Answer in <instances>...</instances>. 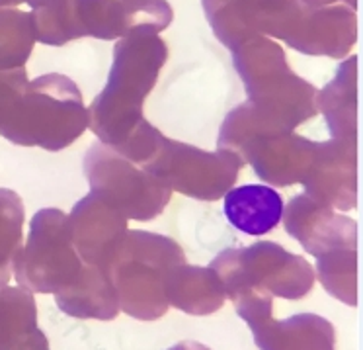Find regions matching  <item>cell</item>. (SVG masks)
<instances>
[{"instance_id": "obj_13", "label": "cell", "mask_w": 363, "mask_h": 350, "mask_svg": "<svg viewBox=\"0 0 363 350\" xmlns=\"http://www.w3.org/2000/svg\"><path fill=\"white\" fill-rule=\"evenodd\" d=\"M281 219L285 231L315 258L342 248H357L355 219L318 204L305 194L295 196L284 206Z\"/></svg>"}, {"instance_id": "obj_7", "label": "cell", "mask_w": 363, "mask_h": 350, "mask_svg": "<svg viewBox=\"0 0 363 350\" xmlns=\"http://www.w3.org/2000/svg\"><path fill=\"white\" fill-rule=\"evenodd\" d=\"M209 268L230 302L246 294H266L295 302L315 286V268L308 261L272 241L225 248Z\"/></svg>"}, {"instance_id": "obj_25", "label": "cell", "mask_w": 363, "mask_h": 350, "mask_svg": "<svg viewBox=\"0 0 363 350\" xmlns=\"http://www.w3.org/2000/svg\"><path fill=\"white\" fill-rule=\"evenodd\" d=\"M28 84V72L24 69L16 71H0V126L6 118V114L16 102V98L22 94V90Z\"/></svg>"}, {"instance_id": "obj_21", "label": "cell", "mask_w": 363, "mask_h": 350, "mask_svg": "<svg viewBox=\"0 0 363 350\" xmlns=\"http://www.w3.org/2000/svg\"><path fill=\"white\" fill-rule=\"evenodd\" d=\"M38 305L30 290L6 286L0 290V350H16L35 331Z\"/></svg>"}, {"instance_id": "obj_4", "label": "cell", "mask_w": 363, "mask_h": 350, "mask_svg": "<svg viewBox=\"0 0 363 350\" xmlns=\"http://www.w3.org/2000/svg\"><path fill=\"white\" fill-rule=\"evenodd\" d=\"M88 129V110L77 82L65 75H41L28 84L6 114L0 136L20 147L61 151Z\"/></svg>"}, {"instance_id": "obj_26", "label": "cell", "mask_w": 363, "mask_h": 350, "mask_svg": "<svg viewBox=\"0 0 363 350\" xmlns=\"http://www.w3.org/2000/svg\"><path fill=\"white\" fill-rule=\"evenodd\" d=\"M16 350H49L48 337H45V333H43L41 329H38V331H35L28 341L22 342Z\"/></svg>"}, {"instance_id": "obj_28", "label": "cell", "mask_w": 363, "mask_h": 350, "mask_svg": "<svg viewBox=\"0 0 363 350\" xmlns=\"http://www.w3.org/2000/svg\"><path fill=\"white\" fill-rule=\"evenodd\" d=\"M12 266H14L12 261L4 258V256H0V290L9 286L10 278H12Z\"/></svg>"}, {"instance_id": "obj_19", "label": "cell", "mask_w": 363, "mask_h": 350, "mask_svg": "<svg viewBox=\"0 0 363 350\" xmlns=\"http://www.w3.org/2000/svg\"><path fill=\"white\" fill-rule=\"evenodd\" d=\"M57 307L77 319L111 321L118 317L119 300L106 272L84 264L77 280L55 294Z\"/></svg>"}, {"instance_id": "obj_3", "label": "cell", "mask_w": 363, "mask_h": 350, "mask_svg": "<svg viewBox=\"0 0 363 350\" xmlns=\"http://www.w3.org/2000/svg\"><path fill=\"white\" fill-rule=\"evenodd\" d=\"M184 263V248L170 237L127 229L106 255L100 268L116 288L119 311L139 321H157L170 310L166 280Z\"/></svg>"}, {"instance_id": "obj_16", "label": "cell", "mask_w": 363, "mask_h": 350, "mask_svg": "<svg viewBox=\"0 0 363 350\" xmlns=\"http://www.w3.org/2000/svg\"><path fill=\"white\" fill-rule=\"evenodd\" d=\"M357 41V16L346 4H332L323 9L305 6L297 32L289 48L305 55H323L332 59L347 57Z\"/></svg>"}, {"instance_id": "obj_1", "label": "cell", "mask_w": 363, "mask_h": 350, "mask_svg": "<svg viewBox=\"0 0 363 350\" xmlns=\"http://www.w3.org/2000/svg\"><path fill=\"white\" fill-rule=\"evenodd\" d=\"M166 59V41L157 33L135 32L116 43L108 84L88 108V128L100 143L119 151L139 129L143 104Z\"/></svg>"}, {"instance_id": "obj_2", "label": "cell", "mask_w": 363, "mask_h": 350, "mask_svg": "<svg viewBox=\"0 0 363 350\" xmlns=\"http://www.w3.org/2000/svg\"><path fill=\"white\" fill-rule=\"evenodd\" d=\"M30 14L35 41L55 48L80 38L110 41L164 32L174 18L166 0H40Z\"/></svg>"}, {"instance_id": "obj_20", "label": "cell", "mask_w": 363, "mask_h": 350, "mask_svg": "<svg viewBox=\"0 0 363 350\" xmlns=\"http://www.w3.org/2000/svg\"><path fill=\"white\" fill-rule=\"evenodd\" d=\"M168 305L188 315H211L227 300L221 282L209 266H176L166 280Z\"/></svg>"}, {"instance_id": "obj_18", "label": "cell", "mask_w": 363, "mask_h": 350, "mask_svg": "<svg viewBox=\"0 0 363 350\" xmlns=\"http://www.w3.org/2000/svg\"><path fill=\"white\" fill-rule=\"evenodd\" d=\"M225 217L246 235L260 237L277 227L284 215V199L279 192L264 184H245L225 194Z\"/></svg>"}, {"instance_id": "obj_17", "label": "cell", "mask_w": 363, "mask_h": 350, "mask_svg": "<svg viewBox=\"0 0 363 350\" xmlns=\"http://www.w3.org/2000/svg\"><path fill=\"white\" fill-rule=\"evenodd\" d=\"M316 110L326 120L330 139L357 145V57L340 65L334 79L316 94Z\"/></svg>"}, {"instance_id": "obj_29", "label": "cell", "mask_w": 363, "mask_h": 350, "mask_svg": "<svg viewBox=\"0 0 363 350\" xmlns=\"http://www.w3.org/2000/svg\"><path fill=\"white\" fill-rule=\"evenodd\" d=\"M168 350H211V349H209V346H206V344H201V342L182 341V342H178V344L170 346Z\"/></svg>"}, {"instance_id": "obj_22", "label": "cell", "mask_w": 363, "mask_h": 350, "mask_svg": "<svg viewBox=\"0 0 363 350\" xmlns=\"http://www.w3.org/2000/svg\"><path fill=\"white\" fill-rule=\"evenodd\" d=\"M33 43L32 14L16 9H0V71L24 69Z\"/></svg>"}, {"instance_id": "obj_6", "label": "cell", "mask_w": 363, "mask_h": 350, "mask_svg": "<svg viewBox=\"0 0 363 350\" xmlns=\"http://www.w3.org/2000/svg\"><path fill=\"white\" fill-rule=\"evenodd\" d=\"M233 63L252 104L274 126L287 131L315 118L316 90L291 71L285 51L269 38L246 41L233 51Z\"/></svg>"}, {"instance_id": "obj_23", "label": "cell", "mask_w": 363, "mask_h": 350, "mask_svg": "<svg viewBox=\"0 0 363 350\" xmlns=\"http://www.w3.org/2000/svg\"><path fill=\"white\" fill-rule=\"evenodd\" d=\"M316 274L332 297L352 307L357 305V248H342L316 258Z\"/></svg>"}, {"instance_id": "obj_9", "label": "cell", "mask_w": 363, "mask_h": 350, "mask_svg": "<svg viewBox=\"0 0 363 350\" xmlns=\"http://www.w3.org/2000/svg\"><path fill=\"white\" fill-rule=\"evenodd\" d=\"M84 263L72 245L69 215L45 207L33 215L22 253L12 266L18 286L38 294H57L72 284Z\"/></svg>"}, {"instance_id": "obj_5", "label": "cell", "mask_w": 363, "mask_h": 350, "mask_svg": "<svg viewBox=\"0 0 363 350\" xmlns=\"http://www.w3.org/2000/svg\"><path fill=\"white\" fill-rule=\"evenodd\" d=\"M316 141L276 128L246 100L223 120L217 149L237 153L262 182L277 188L301 184L313 165Z\"/></svg>"}, {"instance_id": "obj_8", "label": "cell", "mask_w": 363, "mask_h": 350, "mask_svg": "<svg viewBox=\"0 0 363 350\" xmlns=\"http://www.w3.org/2000/svg\"><path fill=\"white\" fill-rule=\"evenodd\" d=\"M242 167L245 160L237 153L227 149L203 151L166 136L158 137L152 155L141 165L143 170L160 178L172 192L203 202L225 198Z\"/></svg>"}, {"instance_id": "obj_15", "label": "cell", "mask_w": 363, "mask_h": 350, "mask_svg": "<svg viewBox=\"0 0 363 350\" xmlns=\"http://www.w3.org/2000/svg\"><path fill=\"white\" fill-rule=\"evenodd\" d=\"M69 231L80 261L100 268L106 255L127 233V219L119 209L90 192L72 207Z\"/></svg>"}, {"instance_id": "obj_27", "label": "cell", "mask_w": 363, "mask_h": 350, "mask_svg": "<svg viewBox=\"0 0 363 350\" xmlns=\"http://www.w3.org/2000/svg\"><path fill=\"white\" fill-rule=\"evenodd\" d=\"M301 2L308 9H323V6H332L338 0H301ZM342 2H346V6H350L352 10L357 9V0H342Z\"/></svg>"}, {"instance_id": "obj_14", "label": "cell", "mask_w": 363, "mask_h": 350, "mask_svg": "<svg viewBox=\"0 0 363 350\" xmlns=\"http://www.w3.org/2000/svg\"><path fill=\"white\" fill-rule=\"evenodd\" d=\"M305 196L347 212L357 206V145L328 139L316 147L313 165L301 180Z\"/></svg>"}, {"instance_id": "obj_24", "label": "cell", "mask_w": 363, "mask_h": 350, "mask_svg": "<svg viewBox=\"0 0 363 350\" xmlns=\"http://www.w3.org/2000/svg\"><path fill=\"white\" fill-rule=\"evenodd\" d=\"M24 202L14 190L0 188V256L16 261L24 248Z\"/></svg>"}, {"instance_id": "obj_11", "label": "cell", "mask_w": 363, "mask_h": 350, "mask_svg": "<svg viewBox=\"0 0 363 350\" xmlns=\"http://www.w3.org/2000/svg\"><path fill=\"white\" fill-rule=\"evenodd\" d=\"M215 38L235 51L256 38L289 43L305 4L301 0H201Z\"/></svg>"}, {"instance_id": "obj_12", "label": "cell", "mask_w": 363, "mask_h": 350, "mask_svg": "<svg viewBox=\"0 0 363 350\" xmlns=\"http://www.w3.org/2000/svg\"><path fill=\"white\" fill-rule=\"evenodd\" d=\"M233 303L260 350H336V329L320 315L274 319V297L266 294L240 295Z\"/></svg>"}, {"instance_id": "obj_10", "label": "cell", "mask_w": 363, "mask_h": 350, "mask_svg": "<svg viewBox=\"0 0 363 350\" xmlns=\"http://www.w3.org/2000/svg\"><path fill=\"white\" fill-rule=\"evenodd\" d=\"M90 190L119 209L125 219L150 222L162 214L172 190L131 160L102 143L92 145L82 160Z\"/></svg>"}, {"instance_id": "obj_30", "label": "cell", "mask_w": 363, "mask_h": 350, "mask_svg": "<svg viewBox=\"0 0 363 350\" xmlns=\"http://www.w3.org/2000/svg\"><path fill=\"white\" fill-rule=\"evenodd\" d=\"M22 2H26V4L33 6V4H38L40 0H0V9H12V6L22 4Z\"/></svg>"}]
</instances>
